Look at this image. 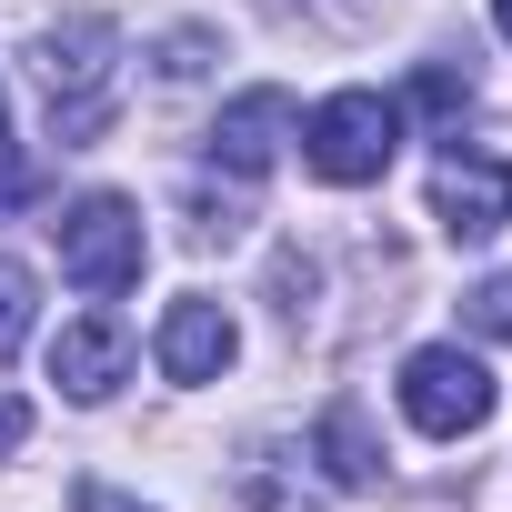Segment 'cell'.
Listing matches in <instances>:
<instances>
[{
	"label": "cell",
	"mask_w": 512,
	"mask_h": 512,
	"mask_svg": "<svg viewBox=\"0 0 512 512\" xmlns=\"http://www.w3.org/2000/svg\"><path fill=\"white\" fill-rule=\"evenodd\" d=\"M21 442H31V402L0 392V452H21Z\"/></svg>",
	"instance_id": "14"
},
{
	"label": "cell",
	"mask_w": 512,
	"mask_h": 512,
	"mask_svg": "<svg viewBox=\"0 0 512 512\" xmlns=\"http://www.w3.org/2000/svg\"><path fill=\"white\" fill-rule=\"evenodd\" d=\"M322 452H332V482H342V492H372V482H382V442H372L362 402H332V412H322Z\"/></svg>",
	"instance_id": "9"
},
{
	"label": "cell",
	"mask_w": 512,
	"mask_h": 512,
	"mask_svg": "<svg viewBox=\"0 0 512 512\" xmlns=\"http://www.w3.org/2000/svg\"><path fill=\"white\" fill-rule=\"evenodd\" d=\"M81 512H121V502H111V492H81Z\"/></svg>",
	"instance_id": "15"
},
{
	"label": "cell",
	"mask_w": 512,
	"mask_h": 512,
	"mask_svg": "<svg viewBox=\"0 0 512 512\" xmlns=\"http://www.w3.org/2000/svg\"><path fill=\"white\" fill-rule=\"evenodd\" d=\"M402 412H412L432 442H462V432L492 422V372H482L462 342H422V352L402 362Z\"/></svg>",
	"instance_id": "4"
},
{
	"label": "cell",
	"mask_w": 512,
	"mask_h": 512,
	"mask_svg": "<svg viewBox=\"0 0 512 512\" xmlns=\"http://www.w3.org/2000/svg\"><path fill=\"white\" fill-rule=\"evenodd\" d=\"M432 221L452 241H492L512 221V161H482V151H442L432 161Z\"/></svg>",
	"instance_id": "5"
},
{
	"label": "cell",
	"mask_w": 512,
	"mask_h": 512,
	"mask_svg": "<svg viewBox=\"0 0 512 512\" xmlns=\"http://www.w3.org/2000/svg\"><path fill=\"white\" fill-rule=\"evenodd\" d=\"M51 382H61L71 402H111V392L131 382V332H121L111 312L61 322V342H51Z\"/></svg>",
	"instance_id": "8"
},
{
	"label": "cell",
	"mask_w": 512,
	"mask_h": 512,
	"mask_svg": "<svg viewBox=\"0 0 512 512\" xmlns=\"http://www.w3.org/2000/svg\"><path fill=\"white\" fill-rule=\"evenodd\" d=\"M492 21H502V41H512V0H492Z\"/></svg>",
	"instance_id": "16"
},
{
	"label": "cell",
	"mask_w": 512,
	"mask_h": 512,
	"mask_svg": "<svg viewBox=\"0 0 512 512\" xmlns=\"http://www.w3.org/2000/svg\"><path fill=\"white\" fill-rule=\"evenodd\" d=\"M392 151H402V101H382V91H332V101L302 121V161H312L332 191L382 181Z\"/></svg>",
	"instance_id": "2"
},
{
	"label": "cell",
	"mask_w": 512,
	"mask_h": 512,
	"mask_svg": "<svg viewBox=\"0 0 512 512\" xmlns=\"http://www.w3.org/2000/svg\"><path fill=\"white\" fill-rule=\"evenodd\" d=\"M412 101H422V111H432V121H452V111H462V101H472V81H452V71H442V61H432V71H422V81H412Z\"/></svg>",
	"instance_id": "11"
},
{
	"label": "cell",
	"mask_w": 512,
	"mask_h": 512,
	"mask_svg": "<svg viewBox=\"0 0 512 512\" xmlns=\"http://www.w3.org/2000/svg\"><path fill=\"white\" fill-rule=\"evenodd\" d=\"M21 342H31V272L0 251V362H11Z\"/></svg>",
	"instance_id": "10"
},
{
	"label": "cell",
	"mask_w": 512,
	"mask_h": 512,
	"mask_svg": "<svg viewBox=\"0 0 512 512\" xmlns=\"http://www.w3.org/2000/svg\"><path fill=\"white\" fill-rule=\"evenodd\" d=\"M0 131H11V101H0Z\"/></svg>",
	"instance_id": "17"
},
{
	"label": "cell",
	"mask_w": 512,
	"mask_h": 512,
	"mask_svg": "<svg viewBox=\"0 0 512 512\" xmlns=\"http://www.w3.org/2000/svg\"><path fill=\"white\" fill-rule=\"evenodd\" d=\"M231 352H241V332H231V312H221L211 292H191V302H171V312H161L151 362H161L171 382H221V372H231Z\"/></svg>",
	"instance_id": "7"
},
{
	"label": "cell",
	"mask_w": 512,
	"mask_h": 512,
	"mask_svg": "<svg viewBox=\"0 0 512 512\" xmlns=\"http://www.w3.org/2000/svg\"><path fill=\"white\" fill-rule=\"evenodd\" d=\"M472 332H512V272H492L472 292Z\"/></svg>",
	"instance_id": "12"
},
{
	"label": "cell",
	"mask_w": 512,
	"mask_h": 512,
	"mask_svg": "<svg viewBox=\"0 0 512 512\" xmlns=\"http://www.w3.org/2000/svg\"><path fill=\"white\" fill-rule=\"evenodd\" d=\"M51 241H61V272H71L91 302L131 292V282H141V262H151V241H141V211H131L121 191H81V201L51 221Z\"/></svg>",
	"instance_id": "3"
},
{
	"label": "cell",
	"mask_w": 512,
	"mask_h": 512,
	"mask_svg": "<svg viewBox=\"0 0 512 512\" xmlns=\"http://www.w3.org/2000/svg\"><path fill=\"white\" fill-rule=\"evenodd\" d=\"M41 91H51V131H61V151L101 141L111 111H121V31L91 21V11L61 21V31H41Z\"/></svg>",
	"instance_id": "1"
},
{
	"label": "cell",
	"mask_w": 512,
	"mask_h": 512,
	"mask_svg": "<svg viewBox=\"0 0 512 512\" xmlns=\"http://www.w3.org/2000/svg\"><path fill=\"white\" fill-rule=\"evenodd\" d=\"M21 201H31V161L0 141V211H21Z\"/></svg>",
	"instance_id": "13"
},
{
	"label": "cell",
	"mask_w": 512,
	"mask_h": 512,
	"mask_svg": "<svg viewBox=\"0 0 512 512\" xmlns=\"http://www.w3.org/2000/svg\"><path fill=\"white\" fill-rule=\"evenodd\" d=\"M302 131V111H292V91H241L221 121H211V171H231V181H262L272 161H282V141Z\"/></svg>",
	"instance_id": "6"
}]
</instances>
